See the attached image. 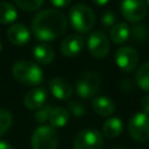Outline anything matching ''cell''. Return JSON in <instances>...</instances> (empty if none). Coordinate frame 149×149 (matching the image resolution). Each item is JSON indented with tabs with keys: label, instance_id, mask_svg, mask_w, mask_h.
Returning a JSON list of instances; mask_svg holds the SVG:
<instances>
[{
	"label": "cell",
	"instance_id": "30",
	"mask_svg": "<svg viewBox=\"0 0 149 149\" xmlns=\"http://www.w3.org/2000/svg\"><path fill=\"white\" fill-rule=\"evenodd\" d=\"M0 149H13V147L7 141L0 140Z\"/></svg>",
	"mask_w": 149,
	"mask_h": 149
},
{
	"label": "cell",
	"instance_id": "4",
	"mask_svg": "<svg viewBox=\"0 0 149 149\" xmlns=\"http://www.w3.org/2000/svg\"><path fill=\"white\" fill-rule=\"evenodd\" d=\"M102 78L99 73L86 71L81 73L76 84L77 94L83 99H91L97 95L101 87Z\"/></svg>",
	"mask_w": 149,
	"mask_h": 149
},
{
	"label": "cell",
	"instance_id": "1",
	"mask_svg": "<svg viewBox=\"0 0 149 149\" xmlns=\"http://www.w3.org/2000/svg\"><path fill=\"white\" fill-rule=\"evenodd\" d=\"M68 27L66 17L56 9H44L31 21V31L41 41H52L61 37Z\"/></svg>",
	"mask_w": 149,
	"mask_h": 149
},
{
	"label": "cell",
	"instance_id": "32",
	"mask_svg": "<svg viewBox=\"0 0 149 149\" xmlns=\"http://www.w3.org/2000/svg\"><path fill=\"white\" fill-rule=\"evenodd\" d=\"M1 50H2V44H1V42H0V52H1Z\"/></svg>",
	"mask_w": 149,
	"mask_h": 149
},
{
	"label": "cell",
	"instance_id": "31",
	"mask_svg": "<svg viewBox=\"0 0 149 149\" xmlns=\"http://www.w3.org/2000/svg\"><path fill=\"white\" fill-rule=\"evenodd\" d=\"M93 3H95V5H98V6H104V5H106L109 0H91Z\"/></svg>",
	"mask_w": 149,
	"mask_h": 149
},
{
	"label": "cell",
	"instance_id": "16",
	"mask_svg": "<svg viewBox=\"0 0 149 149\" xmlns=\"http://www.w3.org/2000/svg\"><path fill=\"white\" fill-rule=\"evenodd\" d=\"M34 58L38 64L42 65H47L50 64L54 58H55V51L54 49L45 44V43H38L34 47V51H33Z\"/></svg>",
	"mask_w": 149,
	"mask_h": 149
},
{
	"label": "cell",
	"instance_id": "22",
	"mask_svg": "<svg viewBox=\"0 0 149 149\" xmlns=\"http://www.w3.org/2000/svg\"><path fill=\"white\" fill-rule=\"evenodd\" d=\"M14 1L19 8L26 12L36 10L44 3V0H14Z\"/></svg>",
	"mask_w": 149,
	"mask_h": 149
},
{
	"label": "cell",
	"instance_id": "33",
	"mask_svg": "<svg viewBox=\"0 0 149 149\" xmlns=\"http://www.w3.org/2000/svg\"><path fill=\"white\" fill-rule=\"evenodd\" d=\"M146 3H147V6L149 7V0H147V2H146Z\"/></svg>",
	"mask_w": 149,
	"mask_h": 149
},
{
	"label": "cell",
	"instance_id": "25",
	"mask_svg": "<svg viewBox=\"0 0 149 149\" xmlns=\"http://www.w3.org/2000/svg\"><path fill=\"white\" fill-rule=\"evenodd\" d=\"M130 34H132L133 40L136 41V42H139V43L146 41L147 37H148V30H147V28L143 27L142 24H136V26H134Z\"/></svg>",
	"mask_w": 149,
	"mask_h": 149
},
{
	"label": "cell",
	"instance_id": "14",
	"mask_svg": "<svg viewBox=\"0 0 149 149\" xmlns=\"http://www.w3.org/2000/svg\"><path fill=\"white\" fill-rule=\"evenodd\" d=\"M7 38L14 45H24L30 38V33L24 24L13 23L7 30Z\"/></svg>",
	"mask_w": 149,
	"mask_h": 149
},
{
	"label": "cell",
	"instance_id": "2",
	"mask_svg": "<svg viewBox=\"0 0 149 149\" xmlns=\"http://www.w3.org/2000/svg\"><path fill=\"white\" fill-rule=\"evenodd\" d=\"M12 74L16 81L26 86H37L43 81V72L35 62L20 61L12 68Z\"/></svg>",
	"mask_w": 149,
	"mask_h": 149
},
{
	"label": "cell",
	"instance_id": "7",
	"mask_svg": "<svg viewBox=\"0 0 149 149\" xmlns=\"http://www.w3.org/2000/svg\"><path fill=\"white\" fill-rule=\"evenodd\" d=\"M102 135L95 129H84L73 140L74 149H102Z\"/></svg>",
	"mask_w": 149,
	"mask_h": 149
},
{
	"label": "cell",
	"instance_id": "18",
	"mask_svg": "<svg viewBox=\"0 0 149 149\" xmlns=\"http://www.w3.org/2000/svg\"><path fill=\"white\" fill-rule=\"evenodd\" d=\"M123 130V123L119 118H108L102 125V133L108 139L118 137Z\"/></svg>",
	"mask_w": 149,
	"mask_h": 149
},
{
	"label": "cell",
	"instance_id": "17",
	"mask_svg": "<svg viewBox=\"0 0 149 149\" xmlns=\"http://www.w3.org/2000/svg\"><path fill=\"white\" fill-rule=\"evenodd\" d=\"M130 36V29L127 23H115L109 31V38L114 44H123Z\"/></svg>",
	"mask_w": 149,
	"mask_h": 149
},
{
	"label": "cell",
	"instance_id": "29",
	"mask_svg": "<svg viewBox=\"0 0 149 149\" xmlns=\"http://www.w3.org/2000/svg\"><path fill=\"white\" fill-rule=\"evenodd\" d=\"M50 2L55 6V7H58V8H62V7H65L68 6L71 0H50Z\"/></svg>",
	"mask_w": 149,
	"mask_h": 149
},
{
	"label": "cell",
	"instance_id": "3",
	"mask_svg": "<svg viewBox=\"0 0 149 149\" xmlns=\"http://www.w3.org/2000/svg\"><path fill=\"white\" fill-rule=\"evenodd\" d=\"M69 19L72 28L78 33L90 31L95 23L94 12L85 3H76L69 10Z\"/></svg>",
	"mask_w": 149,
	"mask_h": 149
},
{
	"label": "cell",
	"instance_id": "34",
	"mask_svg": "<svg viewBox=\"0 0 149 149\" xmlns=\"http://www.w3.org/2000/svg\"><path fill=\"white\" fill-rule=\"evenodd\" d=\"M113 149H123V148H113Z\"/></svg>",
	"mask_w": 149,
	"mask_h": 149
},
{
	"label": "cell",
	"instance_id": "13",
	"mask_svg": "<svg viewBox=\"0 0 149 149\" xmlns=\"http://www.w3.org/2000/svg\"><path fill=\"white\" fill-rule=\"evenodd\" d=\"M47 98H48V92L44 87H35V88H31L24 97V100H23V104H24V107L27 109H30V111H36L40 107H42L43 105H45V101H47Z\"/></svg>",
	"mask_w": 149,
	"mask_h": 149
},
{
	"label": "cell",
	"instance_id": "5",
	"mask_svg": "<svg viewBox=\"0 0 149 149\" xmlns=\"http://www.w3.org/2000/svg\"><path fill=\"white\" fill-rule=\"evenodd\" d=\"M30 143L33 149H56L58 134L51 126H40L34 130Z\"/></svg>",
	"mask_w": 149,
	"mask_h": 149
},
{
	"label": "cell",
	"instance_id": "8",
	"mask_svg": "<svg viewBox=\"0 0 149 149\" xmlns=\"http://www.w3.org/2000/svg\"><path fill=\"white\" fill-rule=\"evenodd\" d=\"M120 10L127 21L136 23L146 17L147 3L144 0H122Z\"/></svg>",
	"mask_w": 149,
	"mask_h": 149
},
{
	"label": "cell",
	"instance_id": "9",
	"mask_svg": "<svg viewBox=\"0 0 149 149\" xmlns=\"http://www.w3.org/2000/svg\"><path fill=\"white\" fill-rule=\"evenodd\" d=\"M87 49L94 58H104L109 52V41L105 33L95 30L90 34L87 40Z\"/></svg>",
	"mask_w": 149,
	"mask_h": 149
},
{
	"label": "cell",
	"instance_id": "23",
	"mask_svg": "<svg viewBox=\"0 0 149 149\" xmlns=\"http://www.w3.org/2000/svg\"><path fill=\"white\" fill-rule=\"evenodd\" d=\"M12 125V114L9 111L0 107V136L3 135Z\"/></svg>",
	"mask_w": 149,
	"mask_h": 149
},
{
	"label": "cell",
	"instance_id": "24",
	"mask_svg": "<svg viewBox=\"0 0 149 149\" xmlns=\"http://www.w3.org/2000/svg\"><path fill=\"white\" fill-rule=\"evenodd\" d=\"M68 109H69V113L74 118H81L86 113L85 106L79 101H70L68 104Z\"/></svg>",
	"mask_w": 149,
	"mask_h": 149
},
{
	"label": "cell",
	"instance_id": "20",
	"mask_svg": "<svg viewBox=\"0 0 149 149\" xmlns=\"http://www.w3.org/2000/svg\"><path fill=\"white\" fill-rule=\"evenodd\" d=\"M16 17H17L16 8L7 1H0V23L9 24L14 22Z\"/></svg>",
	"mask_w": 149,
	"mask_h": 149
},
{
	"label": "cell",
	"instance_id": "28",
	"mask_svg": "<svg viewBox=\"0 0 149 149\" xmlns=\"http://www.w3.org/2000/svg\"><path fill=\"white\" fill-rule=\"evenodd\" d=\"M141 108H142L143 113L149 115V94L142 98V100H141Z\"/></svg>",
	"mask_w": 149,
	"mask_h": 149
},
{
	"label": "cell",
	"instance_id": "11",
	"mask_svg": "<svg viewBox=\"0 0 149 149\" xmlns=\"http://www.w3.org/2000/svg\"><path fill=\"white\" fill-rule=\"evenodd\" d=\"M49 88L52 93V95L59 100H68L71 98L73 93L72 85L62 77H55L49 83Z\"/></svg>",
	"mask_w": 149,
	"mask_h": 149
},
{
	"label": "cell",
	"instance_id": "15",
	"mask_svg": "<svg viewBox=\"0 0 149 149\" xmlns=\"http://www.w3.org/2000/svg\"><path fill=\"white\" fill-rule=\"evenodd\" d=\"M92 106L94 112L104 118H107L109 115H112L115 111V104L113 102L112 99H109L106 95H99V97H94L93 101H92Z\"/></svg>",
	"mask_w": 149,
	"mask_h": 149
},
{
	"label": "cell",
	"instance_id": "21",
	"mask_svg": "<svg viewBox=\"0 0 149 149\" xmlns=\"http://www.w3.org/2000/svg\"><path fill=\"white\" fill-rule=\"evenodd\" d=\"M135 80L139 87L149 92V62L143 63L135 73Z\"/></svg>",
	"mask_w": 149,
	"mask_h": 149
},
{
	"label": "cell",
	"instance_id": "27",
	"mask_svg": "<svg viewBox=\"0 0 149 149\" xmlns=\"http://www.w3.org/2000/svg\"><path fill=\"white\" fill-rule=\"evenodd\" d=\"M115 20H116L115 14H114V12H112V10L105 12V13L101 15V19H100L101 24H102L105 28L113 27V26L115 24Z\"/></svg>",
	"mask_w": 149,
	"mask_h": 149
},
{
	"label": "cell",
	"instance_id": "26",
	"mask_svg": "<svg viewBox=\"0 0 149 149\" xmlns=\"http://www.w3.org/2000/svg\"><path fill=\"white\" fill-rule=\"evenodd\" d=\"M51 106L50 105H43L38 109H36L35 113V121L38 123H44L47 120H49L50 113H51Z\"/></svg>",
	"mask_w": 149,
	"mask_h": 149
},
{
	"label": "cell",
	"instance_id": "12",
	"mask_svg": "<svg viewBox=\"0 0 149 149\" xmlns=\"http://www.w3.org/2000/svg\"><path fill=\"white\" fill-rule=\"evenodd\" d=\"M85 45V41L80 35L73 34L65 37L61 44V52L65 57H73L78 55Z\"/></svg>",
	"mask_w": 149,
	"mask_h": 149
},
{
	"label": "cell",
	"instance_id": "19",
	"mask_svg": "<svg viewBox=\"0 0 149 149\" xmlns=\"http://www.w3.org/2000/svg\"><path fill=\"white\" fill-rule=\"evenodd\" d=\"M69 116H70V113L66 108L57 106V107L51 109V113H50V116H49L50 126L54 127V128H62L66 125V122L69 120Z\"/></svg>",
	"mask_w": 149,
	"mask_h": 149
},
{
	"label": "cell",
	"instance_id": "10",
	"mask_svg": "<svg viewBox=\"0 0 149 149\" xmlns=\"http://www.w3.org/2000/svg\"><path fill=\"white\" fill-rule=\"evenodd\" d=\"M115 63L122 71L130 72L139 63V54L132 47H121L115 52Z\"/></svg>",
	"mask_w": 149,
	"mask_h": 149
},
{
	"label": "cell",
	"instance_id": "6",
	"mask_svg": "<svg viewBox=\"0 0 149 149\" xmlns=\"http://www.w3.org/2000/svg\"><path fill=\"white\" fill-rule=\"evenodd\" d=\"M128 132L130 136L139 142L148 141L149 140V115L143 112L134 114L129 120Z\"/></svg>",
	"mask_w": 149,
	"mask_h": 149
}]
</instances>
